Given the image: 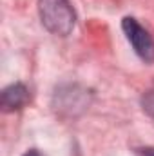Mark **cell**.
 <instances>
[{"instance_id": "6da1fadb", "label": "cell", "mask_w": 154, "mask_h": 156, "mask_svg": "<svg viewBox=\"0 0 154 156\" xmlns=\"http://www.w3.org/2000/svg\"><path fill=\"white\" fill-rule=\"evenodd\" d=\"M40 18L45 29L58 37H67L75 24L76 13L69 0H38Z\"/></svg>"}, {"instance_id": "3957f363", "label": "cell", "mask_w": 154, "mask_h": 156, "mask_svg": "<svg viewBox=\"0 0 154 156\" xmlns=\"http://www.w3.org/2000/svg\"><path fill=\"white\" fill-rule=\"evenodd\" d=\"M29 98H31L29 89L24 83H11L2 91L0 105L5 113H9V111H16V109H22L24 105H27Z\"/></svg>"}, {"instance_id": "7a4b0ae2", "label": "cell", "mask_w": 154, "mask_h": 156, "mask_svg": "<svg viewBox=\"0 0 154 156\" xmlns=\"http://www.w3.org/2000/svg\"><path fill=\"white\" fill-rule=\"evenodd\" d=\"M121 29L129 44L132 45L134 53L147 64L154 62V38L152 35L134 18V16H125L121 20Z\"/></svg>"}, {"instance_id": "277c9868", "label": "cell", "mask_w": 154, "mask_h": 156, "mask_svg": "<svg viewBox=\"0 0 154 156\" xmlns=\"http://www.w3.org/2000/svg\"><path fill=\"white\" fill-rule=\"evenodd\" d=\"M142 105H143V111L154 118V87H151V89L143 94V98H142Z\"/></svg>"}, {"instance_id": "8992f818", "label": "cell", "mask_w": 154, "mask_h": 156, "mask_svg": "<svg viewBox=\"0 0 154 156\" xmlns=\"http://www.w3.org/2000/svg\"><path fill=\"white\" fill-rule=\"evenodd\" d=\"M24 156H44V154H42L40 151H37V149H31V151H27Z\"/></svg>"}, {"instance_id": "5b68a950", "label": "cell", "mask_w": 154, "mask_h": 156, "mask_svg": "<svg viewBox=\"0 0 154 156\" xmlns=\"http://www.w3.org/2000/svg\"><path fill=\"white\" fill-rule=\"evenodd\" d=\"M138 153L142 156H154V147H143V149H138Z\"/></svg>"}]
</instances>
